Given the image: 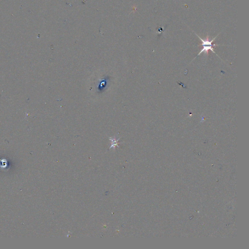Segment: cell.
<instances>
[{
    "instance_id": "7a4b0ae2",
    "label": "cell",
    "mask_w": 249,
    "mask_h": 249,
    "mask_svg": "<svg viewBox=\"0 0 249 249\" xmlns=\"http://www.w3.org/2000/svg\"><path fill=\"white\" fill-rule=\"evenodd\" d=\"M106 80H102V81L100 82V85H99V87H98V89H99L100 90H102L103 88H104V87H105L106 86Z\"/></svg>"
},
{
    "instance_id": "6da1fadb",
    "label": "cell",
    "mask_w": 249,
    "mask_h": 249,
    "mask_svg": "<svg viewBox=\"0 0 249 249\" xmlns=\"http://www.w3.org/2000/svg\"><path fill=\"white\" fill-rule=\"evenodd\" d=\"M219 34H218V35H217V36L214 38H213L212 40H210V41L209 40V36H208V35L207 37H206V40H204L202 39V38H200L198 35L196 34L197 36L200 38V40H201V42H202V43H201V44H200L199 46H203V48L202 49V50H201V51L199 52V54H198V56L200 55V54L202 53L203 52H204V53L206 54V55H208V54L209 50H211L213 53L216 54V53H215L214 51V49H213V46H219V45H217V44H214V45H212V42H213V41L215 40V38H217V37L218 36Z\"/></svg>"
}]
</instances>
